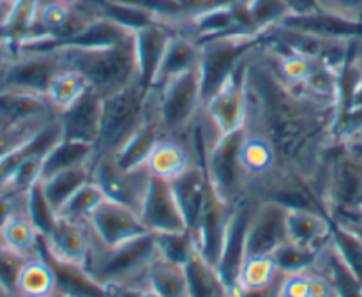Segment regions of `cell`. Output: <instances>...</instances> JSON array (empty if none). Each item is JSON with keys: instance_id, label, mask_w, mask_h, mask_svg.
I'll list each match as a JSON object with an SVG mask.
<instances>
[{"instance_id": "53", "label": "cell", "mask_w": 362, "mask_h": 297, "mask_svg": "<svg viewBox=\"0 0 362 297\" xmlns=\"http://www.w3.org/2000/svg\"><path fill=\"white\" fill-rule=\"evenodd\" d=\"M279 281H281V278H279L276 283H272L271 286H267V289H262V290L237 289V292L233 293L232 297H279Z\"/></svg>"}, {"instance_id": "40", "label": "cell", "mask_w": 362, "mask_h": 297, "mask_svg": "<svg viewBox=\"0 0 362 297\" xmlns=\"http://www.w3.org/2000/svg\"><path fill=\"white\" fill-rule=\"evenodd\" d=\"M331 243L346 262L350 269L359 276L362 281V237L354 232L345 223L332 218L331 221Z\"/></svg>"}, {"instance_id": "31", "label": "cell", "mask_w": 362, "mask_h": 297, "mask_svg": "<svg viewBox=\"0 0 362 297\" xmlns=\"http://www.w3.org/2000/svg\"><path fill=\"white\" fill-rule=\"evenodd\" d=\"M240 163L247 175V187L251 180L262 179L278 168V158L271 141L258 133L246 129V138L240 148Z\"/></svg>"}, {"instance_id": "56", "label": "cell", "mask_w": 362, "mask_h": 297, "mask_svg": "<svg viewBox=\"0 0 362 297\" xmlns=\"http://www.w3.org/2000/svg\"><path fill=\"white\" fill-rule=\"evenodd\" d=\"M57 2L64 4V6H69V7H76V6H80V4H81V2H83V0H57Z\"/></svg>"}, {"instance_id": "29", "label": "cell", "mask_w": 362, "mask_h": 297, "mask_svg": "<svg viewBox=\"0 0 362 297\" xmlns=\"http://www.w3.org/2000/svg\"><path fill=\"white\" fill-rule=\"evenodd\" d=\"M163 136V129L159 126L158 113H156V92H154V101H152L151 113H148L147 120L144 126L140 127L136 134L129 140V144L122 148L117 156H113L117 165L124 170H134L140 168L145 165L148 154H151L152 147L156 141Z\"/></svg>"}, {"instance_id": "14", "label": "cell", "mask_w": 362, "mask_h": 297, "mask_svg": "<svg viewBox=\"0 0 362 297\" xmlns=\"http://www.w3.org/2000/svg\"><path fill=\"white\" fill-rule=\"evenodd\" d=\"M141 221L151 233L184 232L187 230L182 211L179 207L170 180L152 177L148 179L144 200L140 205Z\"/></svg>"}, {"instance_id": "1", "label": "cell", "mask_w": 362, "mask_h": 297, "mask_svg": "<svg viewBox=\"0 0 362 297\" xmlns=\"http://www.w3.org/2000/svg\"><path fill=\"white\" fill-rule=\"evenodd\" d=\"M246 129L271 141L276 170L325 186L329 154L338 144V101L286 83L264 45L246 60Z\"/></svg>"}, {"instance_id": "21", "label": "cell", "mask_w": 362, "mask_h": 297, "mask_svg": "<svg viewBox=\"0 0 362 297\" xmlns=\"http://www.w3.org/2000/svg\"><path fill=\"white\" fill-rule=\"evenodd\" d=\"M103 98L88 88L74 105L59 113V120L62 124L64 138L67 140L85 141L95 145L101 124Z\"/></svg>"}, {"instance_id": "45", "label": "cell", "mask_w": 362, "mask_h": 297, "mask_svg": "<svg viewBox=\"0 0 362 297\" xmlns=\"http://www.w3.org/2000/svg\"><path fill=\"white\" fill-rule=\"evenodd\" d=\"M156 248L158 255L165 260L173 262V264L186 265L189 258L193 257L197 248V237L189 230L184 232H168V233H154Z\"/></svg>"}, {"instance_id": "10", "label": "cell", "mask_w": 362, "mask_h": 297, "mask_svg": "<svg viewBox=\"0 0 362 297\" xmlns=\"http://www.w3.org/2000/svg\"><path fill=\"white\" fill-rule=\"evenodd\" d=\"M204 115L212 124L218 138L246 126V62L209 98L204 105Z\"/></svg>"}, {"instance_id": "37", "label": "cell", "mask_w": 362, "mask_h": 297, "mask_svg": "<svg viewBox=\"0 0 362 297\" xmlns=\"http://www.w3.org/2000/svg\"><path fill=\"white\" fill-rule=\"evenodd\" d=\"M39 6L41 0H16L11 7L6 23L0 27V34L9 39L14 50L35 32Z\"/></svg>"}, {"instance_id": "51", "label": "cell", "mask_w": 362, "mask_h": 297, "mask_svg": "<svg viewBox=\"0 0 362 297\" xmlns=\"http://www.w3.org/2000/svg\"><path fill=\"white\" fill-rule=\"evenodd\" d=\"M310 286L311 297H336L334 286L329 281L327 276L315 267L310 271Z\"/></svg>"}, {"instance_id": "12", "label": "cell", "mask_w": 362, "mask_h": 297, "mask_svg": "<svg viewBox=\"0 0 362 297\" xmlns=\"http://www.w3.org/2000/svg\"><path fill=\"white\" fill-rule=\"evenodd\" d=\"M255 207H257V200L251 197H244L243 200L237 202L235 207H233L232 218H230L228 230H226L221 257H219L218 265H216L223 283H225L232 296L239 289L240 269H243L244 260L247 257V230H250Z\"/></svg>"}, {"instance_id": "11", "label": "cell", "mask_w": 362, "mask_h": 297, "mask_svg": "<svg viewBox=\"0 0 362 297\" xmlns=\"http://www.w3.org/2000/svg\"><path fill=\"white\" fill-rule=\"evenodd\" d=\"M87 225L101 248H117L151 233L134 209L110 198H105L94 209Z\"/></svg>"}, {"instance_id": "44", "label": "cell", "mask_w": 362, "mask_h": 297, "mask_svg": "<svg viewBox=\"0 0 362 297\" xmlns=\"http://www.w3.org/2000/svg\"><path fill=\"white\" fill-rule=\"evenodd\" d=\"M23 209L42 237H46L52 232L57 219H59V214H57L55 209L52 207V204H49L48 198H46L45 191H42L41 180L35 182L34 186L25 193Z\"/></svg>"}, {"instance_id": "50", "label": "cell", "mask_w": 362, "mask_h": 297, "mask_svg": "<svg viewBox=\"0 0 362 297\" xmlns=\"http://www.w3.org/2000/svg\"><path fill=\"white\" fill-rule=\"evenodd\" d=\"M108 286L110 297H159L145 283H113Z\"/></svg>"}, {"instance_id": "18", "label": "cell", "mask_w": 362, "mask_h": 297, "mask_svg": "<svg viewBox=\"0 0 362 297\" xmlns=\"http://www.w3.org/2000/svg\"><path fill=\"white\" fill-rule=\"evenodd\" d=\"M279 25L336 41H362V21L350 20L329 11L318 9L308 14H288Z\"/></svg>"}, {"instance_id": "43", "label": "cell", "mask_w": 362, "mask_h": 297, "mask_svg": "<svg viewBox=\"0 0 362 297\" xmlns=\"http://www.w3.org/2000/svg\"><path fill=\"white\" fill-rule=\"evenodd\" d=\"M105 193L99 187V184L94 179L88 180L87 184L80 187L73 197L67 200V204L60 209V218L71 219V221L87 223L94 209L105 200Z\"/></svg>"}, {"instance_id": "59", "label": "cell", "mask_w": 362, "mask_h": 297, "mask_svg": "<svg viewBox=\"0 0 362 297\" xmlns=\"http://www.w3.org/2000/svg\"><path fill=\"white\" fill-rule=\"evenodd\" d=\"M0 297H11V296H9V293H7V292H6V290H4V289H2V286H0Z\"/></svg>"}, {"instance_id": "2", "label": "cell", "mask_w": 362, "mask_h": 297, "mask_svg": "<svg viewBox=\"0 0 362 297\" xmlns=\"http://www.w3.org/2000/svg\"><path fill=\"white\" fill-rule=\"evenodd\" d=\"M59 50L67 69L81 74L87 87L99 98H110L138 81L134 41L112 48L62 46Z\"/></svg>"}, {"instance_id": "17", "label": "cell", "mask_w": 362, "mask_h": 297, "mask_svg": "<svg viewBox=\"0 0 362 297\" xmlns=\"http://www.w3.org/2000/svg\"><path fill=\"white\" fill-rule=\"evenodd\" d=\"M42 246L62 260L85 265L94 246V237L87 223L71 221L59 216L52 232L42 237Z\"/></svg>"}, {"instance_id": "36", "label": "cell", "mask_w": 362, "mask_h": 297, "mask_svg": "<svg viewBox=\"0 0 362 297\" xmlns=\"http://www.w3.org/2000/svg\"><path fill=\"white\" fill-rule=\"evenodd\" d=\"M186 272L189 297H232L218 269L209 264L198 250L186 264Z\"/></svg>"}, {"instance_id": "25", "label": "cell", "mask_w": 362, "mask_h": 297, "mask_svg": "<svg viewBox=\"0 0 362 297\" xmlns=\"http://www.w3.org/2000/svg\"><path fill=\"white\" fill-rule=\"evenodd\" d=\"M53 117H57V112L52 108L46 95L0 88V124L53 119Z\"/></svg>"}, {"instance_id": "55", "label": "cell", "mask_w": 362, "mask_h": 297, "mask_svg": "<svg viewBox=\"0 0 362 297\" xmlns=\"http://www.w3.org/2000/svg\"><path fill=\"white\" fill-rule=\"evenodd\" d=\"M14 2H16V0H0V27L6 23L7 16H9L11 13V7H13Z\"/></svg>"}, {"instance_id": "19", "label": "cell", "mask_w": 362, "mask_h": 297, "mask_svg": "<svg viewBox=\"0 0 362 297\" xmlns=\"http://www.w3.org/2000/svg\"><path fill=\"white\" fill-rule=\"evenodd\" d=\"M173 30L168 25L159 21L134 30V53L138 64V81L144 87H154L156 74H158L161 60L165 57L166 46Z\"/></svg>"}, {"instance_id": "41", "label": "cell", "mask_w": 362, "mask_h": 297, "mask_svg": "<svg viewBox=\"0 0 362 297\" xmlns=\"http://www.w3.org/2000/svg\"><path fill=\"white\" fill-rule=\"evenodd\" d=\"M57 119V117H53ZM53 119H37V120H25V122L13 124H0V161L9 158L16 151H20L23 145H27L46 124L52 122Z\"/></svg>"}, {"instance_id": "4", "label": "cell", "mask_w": 362, "mask_h": 297, "mask_svg": "<svg viewBox=\"0 0 362 297\" xmlns=\"http://www.w3.org/2000/svg\"><path fill=\"white\" fill-rule=\"evenodd\" d=\"M156 257L158 248L154 233H145L117 248H101L94 240L85 267L103 285L141 283L145 271Z\"/></svg>"}, {"instance_id": "15", "label": "cell", "mask_w": 362, "mask_h": 297, "mask_svg": "<svg viewBox=\"0 0 362 297\" xmlns=\"http://www.w3.org/2000/svg\"><path fill=\"white\" fill-rule=\"evenodd\" d=\"M209 179V175H207ZM235 205H230L216 193L211 180H207V194H205L204 212H202L200 225L197 230V248L202 257L216 267L221 257L223 243H225L226 230Z\"/></svg>"}, {"instance_id": "49", "label": "cell", "mask_w": 362, "mask_h": 297, "mask_svg": "<svg viewBox=\"0 0 362 297\" xmlns=\"http://www.w3.org/2000/svg\"><path fill=\"white\" fill-rule=\"evenodd\" d=\"M320 9L362 21V0H317Z\"/></svg>"}, {"instance_id": "6", "label": "cell", "mask_w": 362, "mask_h": 297, "mask_svg": "<svg viewBox=\"0 0 362 297\" xmlns=\"http://www.w3.org/2000/svg\"><path fill=\"white\" fill-rule=\"evenodd\" d=\"M200 45V80L204 105L212 94L262 46L260 35L232 34L204 39Z\"/></svg>"}, {"instance_id": "8", "label": "cell", "mask_w": 362, "mask_h": 297, "mask_svg": "<svg viewBox=\"0 0 362 297\" xmlns=\"http://www.w3.org/2000/svg\"><path fill=\"white\" fill-rule=\"evenodd\" d=\"M325 198L331 216L362 211V154L345 141H338L329 154Z\"/></svg>"}, {"instance_id": "35", "label": "cell", "mask_w": 362, "mask_h": 297, "mask_svg": "<svg viewBox=\"0 0 362 297\" xmlns=\"http://www.w3.org/2000/svg\"><path fill=\"white\" fill-rule=\"evenodd\" d=\"M95 148L92 144H85V141L67 140L62 138L52 151L46 154L45 163H42V175L41 180L46 177L59 173L62 170L74 168V166L92 165L94 161Z\"/></svg>"}, {"instance_id": "54", "label": "cell", "mask_w": 362, "mask_h": 297, "mask_svg": "<svg viewBox=\"0 0 362 297\" xmlns=\"http://www.w3.org/2000/svg\"><path fill=\"white\" fill-rule=\"evenodd\" d=\"M285 2L292 11V14H308L320 9L317 0H285Z\"/></svg>"}, {"instance_id": "33", "label": "cell", "mask_w": 362, "mask_h": 297, "mask_svg": "<svg viewBox=\"0 0 362 297\" xmlns=\"http://www.w3.org/2000/svg\"><path fill=\"white\" fill-rule=\"evenodd\" d=\"M315 269L324 272L334 286L336 297H362V281L359 276L339 257L332 243L322 251Z\"/></svg>"}, {"instance_id": "26", "label": "cell", "mask_w": 362, "mask_h": 297, "mask_svg": "<svg viewBox=\"0 0 362 297\" xmlns=\"http://www.w3.org/2000/svg\"><path fill=\"white\" fill-rule=\"evenodd\" d=\"M200 62V45L191 35L173 32L166 46L165 57L161 60L158 74H156L154 87L159 88L168 83L173 78L194 69Z\"/></svg>"}, {"instance_id": "48", "label": "cell", "mask_w": 362, "mask_h": 297, "mask_svg": "<svg viewBox=\"0 0 362 297\" xmlns=\"http://www.w3.org/2000/svg\"><path fill=\"white\" fill-rule=\"evenodd\" d=\"M279 297H311L310 271L296 274H281L279 281Z\"/></svg>"}, {"instance_id": "16", "label": "cell", "mask_w": 362, "mask_h": 297, "mask_svg": "<svg viewBox=\"0 0 362 297\" xmlns=\"http://www.w3.org/2000/svg\"><path fill=\"white\" fill-rule=\"evenodd\" d=\"M286 211L279 204L257 200L250 230H247V257L253 255H272L281 244L288 240L286 232Z\"/></svg>"}, {"instance_id": "5", "label": "cell", "mask_w": 362, "mask_h": 297, "mask_svg": "<svg viewBox=\"0 0 362 297\" xmlns=\"http://www.w3.org/2000/svg\"><path fill=\"white\" fill-rule=\"evenodd\" d=\"M156 113L166 136L187 138L189 129L204 112L202 80L198 66L154 88Z\"/></svg>"}, {"instance_id": "22", "label": "cell", "mask_w": 362, "mask_h": 297, "mask_svg": "<svg viewBox=\"0 0 362 297\" xmlns=\"http://www.w3.org/2000/svg\"><path fill=\"white\" fill-rule=\"evenodd\" d=\"M207 159V158H205ZM204 161H197L189 170L172 180L173 193H175L179 207L182 211L184 221L189 232L197 235L198 225H200L202 212L205 205V194H207V168Z\"/></svg>"}, {"instance_id": "42", "label": "cell", "mask_w": 362, "mask_h": 297, "mask_svg": "<svg viewBox=\"0 0 362 297\" xmlns=\"http://www.w3.org/2000/svg\"><path fill=\"white\" fill-rule=\"evenodd\" d=\"M272 255H274V260L278 264L279 272L285 276L311 271L317 265L322 251L313 250V248L299 246V244L292 243V240H286Z\"/></svg>"}, {"instance_id": "32", "label": "cell", "mask_w": 362, "mask_h": 297, "mask_svg": "<svg viewBox=\"0 0 362 297\" xmlns=\"http://www.w3.org/2000/svg\"><path fill=\"white\" fill-rule=\"evenodd\" d=\"M57 292V278L42 253L28 258L16 281V297H48Z\"/></svg>"}, {"instance_id": "27", "label": "cell", "mask_w": 362, "mask_h": 297, "mask_svg": "<svg viewBox=\"0 0 362 297\" xmlns=\"http://www.w3.org/2000/svg\"><path fill=\"white\" fill-rule=\"evenodd\" d=\"M331 221L332 218L318 212L288 211L286 214L288 240L299 246L324 251L331 244Z\"/></svg>"}, {"instance_id": "20", "label": "cell", "mask_w": 362, "mask_h": 297, "mask_svg": "<svg viewBox=\"0 0 362 297\" xmlns=\"http://www.w3.org/2000/svg\"><path fill=\"white\" fill-rule=\"evenodd\" d=\"M194 163L197 159H194L193 148H191L187 138L163 134L152 147L144 166L152 177H159V179L172 182L186 170H189Z\"/></svg>"}, {"instance_id": "28", "label": "cell", "mask_w": 362, "mask_h": 297, "mask_svg": "<svg viewBox=\"0 0 362 297\" xmlns=\"http://www.w3.org/2000/svg\"><path fill=\"white\" fill-rule=\"evenodd\" d=\"M159 297H189L186 265L173 264L163 257H156L145 271L144 279Z\"/></svg>"}, {"instance_id": "46", "label": "cell", "mask_w": 362, "mask_h": 297, "mask_svg": "<svg viewBox=\"0 0 362 297\" xmlns=\"http://www.w3.org/2000/svg\"><path fill=\"white\" fill-rule=\"evenodd\" d=\"M246 4L258 35L279 25L288 14H292L285 0H246Z\"/></svg>"}, {"instance_id": "9", "label": "cell", "mask_w": 362, "mask_h": 297, "mask_svg": "<svg viewBox=\"0 0 362 297\" xmlns=\"http://www.w3.org/2000/svg\"><path fill=\"white\" fill-rule=\"evenodd\" d=\"M64 69L66 64L59 48L46 52H18L0 81V88L46 95L49 85Z\"/></svg>"}, {"instance_id": "57", "label": "cell", "mask_w": 362, "mask_h": 297, "mask_svg": "<svg viewBox=\"0 0 362 297\" xmlns=\"http://www.w3.org/2000/svg\"><path fill=\"white\" fill-rule=\"evenodd\" d=\"M48 297H69V296H66V293H62V292H59V290H57V292H53L52 296H48Z\"/></svg>"}, {"instance_id": "52", "label": "cell", "mask_w": 362, "mask_h": 297, "mask_svg": "<svg viewBox=\"0 0 362 297\" xmlns=\"http://www.w3.org/2000/svg\"><path fill=\"white\" fill-rule=\"evenodd\" d=\"M14 57H16L14 46L11 45L9 39H7L6 35L0 34V81H2L4 74H6L7 67H9L11 62L14 60Z\"/></svg>"}, {"instance_id": "58", "label": "cell", "mask_w": 362, "mask_h": 297, "mask_svg": "<svg viewBox=\"0 0 362 297\" xmlns=\"http://www.w3.org/2000/svg\"><path fill=\"white\" fill-rule=\"evenodd\" d=\"M350 141H362V131L359 134H357L356 138H354V140H350ZM345 144H349V141H345Z\"/></svg>"}, {"instance_id": "30", "label": "cell", "mask_w": 362, "mask_h": 297, "mask_svg": "<svg viewBox=\"0 0 362 297\" xmlns=\"http://www.w3.org/2000/svg\"><path fill=\"white\" fill-rule=\"evenodd\" d=\"M134 41V30L115 23L108 18L95 16L80 35L67 42L66 46H76V48H112V46L127 45ZM62 48V46H60Z\"/></svg>"}, {"instance_id": "47", "label": "cell", "mask_w": 362, "mask_h": 297, "mask_svg": "<svg viewBox=\"0 0 362 297\" xmlns=\"http://www.w3.org/2000/svg\"><path fill=\"white\" fill-rule=\"evenodd\" d=\"M27 260V257H21V255L14 253V251L0 246V286L11 297H16L18 276H20L21 267H23Z\"/></svg>"}, {"instance_id": "13", "label": "cell", "mask_w": 362, "mask_h": 297, "mask_svg": "<svg viewBox=\"0 0 362 297\" xmlns=\"http://www.w3.org/2000/svg\"><path fill=\"white\" fill-rule=\"evenodd\" d=\"M92 179L99 184L106 198L127 205L138 212L151 173L145 166L124 170L113 158H101L92 163Z\"/></svg>"}, {"instance_id": "3", "label": "cell", "mask_w": 362, "mask_h": 297, "mask_svg": "<svg viewBox=\"0 0 362 297\" xmlns=\"http://www.w3.org/2000/svg\"><path fill=\"white\" fill-rule=\"evenodd\" d=\"M154 88L134 81L117 94L103 99L101 124L94 148V161L119 154L140 131L151 113ZM92 161V163H94Z\"/></svg>"}, {"instance_id": "23", "label": "cell", "mask_w": 362, "mask_h": 297, "mask_svg": "<svg viewBox=\"0 0 362 297\" xmlns=\"http://www.w3.org/2000/svg\"><path fill=\"white\" fill-rule=\"evenodd\" d=\"M41 253L52 265L57 278V290L69 297H110L108 286L99 283L85 265L73 264V262L62 260L49 253L41 240Z\"/></svg>"}, {"instance_id": "7", "label": "cell", "mask_w": 362, "mask_h": 297, "mask_svg": "<svg viewBox=\"0 0 362 297\" xmlns=\"http://www.w3.org/2000/svg\"><path fill=\"white\" fill-rule=\"evenodd\" d=\"M246 138V126L219 136L209 148L205 168L216 193L230 205L247 197V175L240 163V148Z\"/></svg>"}, {"instance_id": "34", "label": "cell", "mask_w": 362, "mask_h": 297, "mask_svg": "<svg viewBox=\"0 0 362 297\" xmlns=\"http://www.w3.org/2000/svg\"><path fill=\"white\" fill-rule=\"evenodd\" d=\"M88 180H92V165H83L46 177L41 180V186L48 202L59 214L67 200Z\"/></svg>"}, {"instance_id": "38", "label": "cell", "mask_w": 362, "mask_h": 297, "mask_svg": "<svg viewBox=\"0 0 362 297\" xmlns=\"http://www.w3.org/2000/svg\"><path fill=\"white\" fill-rule=\"evenodd\" d=\"M281 278L274 255H253L246 257L239 274V289L262 290Z\"/></svg>"}, {"instance_id": "24", "label": "cell", "mask_w": 362, "mask_h": 297, "mask_svg": "<svg viewBox=\"0 0 362 297\" xmlns=\"http://www.w3.org/2000/svg\"><path fill=\"white\" fill-rule=\"evenodd\" d=\"M23 197L18 200L14 211L0 226V246L21 255V257L30 258L41 253L42 235L37 232L34 223L30 221V218L25 212Z\"/></svg>"}, {"instance_id": "39", "label": "cell", "mask_w": 362, "mask_h": 297, "mask_svg": "<svg viewBox=\"0 0 362 297\" xmlns=\"http://www.w3.org/2000/svg\"><path fill=\"white\" fill-rule=\"evenodd\" d=\"M87 91L88 87L87 83H85L83 76L78 74L76 71L67 69L66 67V69L53 80V83L49 85L46 98H48L49 105H52V108L55 110L57 115H59L64 110L69 108L71 105H74V103H76Z\"/></svg>"}]
</instances>
